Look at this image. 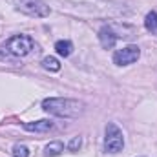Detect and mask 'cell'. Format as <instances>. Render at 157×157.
I'll return each mask as SVG.
<instances>
[{
	"instance_id": "3",
	"label": "cell",
	"mask_w": 157,
	"mask_h": 157,
	"mask_svg": "<svg viewBox=\"0 0 157 157\" xmlns=\"http://www.w3.org/2000/svg\"><path fill=\"white\" fill-rule=\"evenodd\" d=\"M124 148V135L119 130L117 124L108 122L106 126V137H104V150L108 154H119Z\"/></svg>"
},
{
	"instance_id": "4",
	"label": "cell",
	"mask_w": 157,
	"mask_h": 157,
	"mask_svg": "<svg viewBox=\"0 0 157 157\" xmlns=\"http://www.w3.org/2000/svg\"><path fill=\"white\" fill-rule=\"evenodd\" d=\"M17 9L28 17L35 18H44L49 15V6H46L42 0H18Z\"/></svg>"
},
{
	"instance_id": "13",
	"label": "cell",
	"mask_w": 157,
	"mask_h": 157,
	"mask_svg": "<svg viewBox=\"0 0 157 157\" xmlns=\"http://www.w3.org/2000/svg\"><path fill=\"white\" fill-rule=\"evenodd\" d=\"M80 146H82V139H80V137H73V139L68 143V150H70V152H77Z\"/></svg>"
},
{
	"instance_id": "12",
	"label": "cell",
	"mask_w": 157,
	"mask_h": 157,
	"mask_svg": "<svg viewBox=\"0 0 157 157\" xmlns=\"http://www.w3.org/2000/svg\"><path fill=\"white\" fill-rule=\"evenodd\" d=\"M13 155L15 157H29V150L24 144H15L13 146Z\"/></svg>"
},
{
	"instance_id": "1",
	"label": "cell",
	"mask_w": 157,
	"mask_h": 157,
	"mask_svg": "<svg viewBox=\"0 0 157 157\" xmlns=\"http://www.w3.org/2000/svg\"><path fill=\"white\" fill-rule=\"evenodd\" d=\"M42 110L64 119H77L84 113V102L77 99H66V97H49L42 102Z\"/></svg>"
},
{
	"instance_id": "6",
	"label": "cell",
	"mask_w": 157,
	"mask_h": 157,
	"mask_svg": "<svg viewBox=\"0 0 157 157\" xmlns=\"http://www.w3.org/2000/svg\"><path fill=\"white\" fill-rule=\"evenodd\" d=\"M99 40H101V44H102V48H106V49H110V48H113L115 46V35H113V31H112V28H110V24L108 26H104V28H101V31H99Z\"/></svg>"
},
{
	"instance_id": "7",
	"label": "cell",
	"mask_w": 157,
	"mask_h": 157,
	"mask_svg": "<svg viewBox=\"0 0 157 157\" xmlns=\"http://www.w3.org/2000/svg\"><path fill=\"white\" fill-rule=\"evenodd\" d=\"M24 128L28 132H35V133H46L53 128V122L48 121V119H42V121H35V122H26Z\"/></svg>"
},
{
	"instance_id": "9",
	"label": "cell",
	"mask_w": 157,
	"mask_h": 157,
	"mask_svg": "<svg viewBox=\"0 0 157 157\" xmlns=\"http://www.w3.org/2000/svg\"><path fill=\"white\" fill-rule=\"evenodd\" d=\"M55 49H57V53H59L60 57H70V55L73 53V44H71L70 40H59V42L55 44Z\"/></svg>"
},
{
	"instance_id": "8",
	"label": "cell",
	"mask_w": 157,
	"mask_h": 157,
	"mask_svg": "<svg viewBox=\"0 0 157 157\" xmlns=\"http://www.w3.org/2000/svg\"><path fill=\"white\" fill-rule=\"evenodd\" d=\"M64 152V144L60 141H55V143H49L46 148H44V155L46 157H57Z\"/></svg>"
},
{
	"instance_id": "5",
	"label": "cell",
	"mask_w": 157,
	"mask_h": 157,
	"mask_svg": "<svg viewBox=\"0 0 157 157\" xmlns=\"http://www.w3.org/2000/svg\"><path fill=\"white\" fill-rule=\"evenodd\" d=\"M139 57H141V49L137 46H126V48L117 49L113 53V64H117V66H128V64L137 62Z\"/></svg>"
},
{
	"instance_id": "10",
	"label": "cell",
	"mask_w": 157,
	"mask_h": 157,
	"mask_svg": "<svg viewBox=\"0 0 157 157\" xmlns=\"http://www.w3.org/2000/svg\"><path fill=\"white\" fill-rule=\"evenodd\" d=\"M144 28H146L152 35H157V13L155 11H150V13L144 17Z\"/></svg>"
},
{
	"instance_id": "11",
	"label": "cell",
	"mask_w": 157,
	"mask_h": 157,
	"mask_svg": "<svg viewBox=\"0 0 157 157\" xmlns=\"http://www.w3.org/2000/svg\"><path fill=\"white\" fill-rule=\"evenodd\" d=\"M42 66H44V70H48V71H59V70H60V62H59L55 57H46V59L42 60Z\"/></svg>"
},
{
	"instance_id": "2",
	"label": "cell",
	"mask_w": 157,
	"mask_h": 157,
	"mask_svg": "<svg viewBox=\"0 0 157 157\" xmlns=\"http://www.w3.org/2000/svg\"><path fill=\"white\" fill-rule=\"evenodd\" d=\"M33 46H35V42H33L31 37H28V35H15V37H11L4 44L2 49L7 55H13V57H26L33 49Z\"/></svg>"
}]
</instances>
